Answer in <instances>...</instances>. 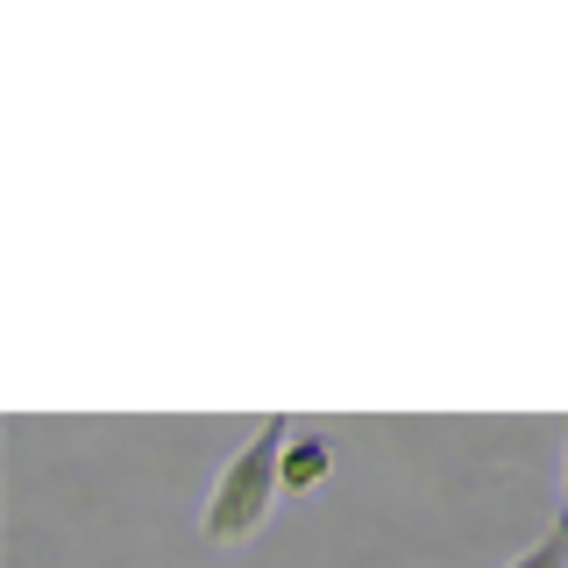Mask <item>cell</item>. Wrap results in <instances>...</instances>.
I'll return each mask as SVG.
<instances>
[{
  "mask_svg": "<svg viewBox=\"0 0 568 568\" xmlns=\"http://www.w3.org/2000/svg\"><path fill=\"white\" fill-rule=\"evenodd\" d=\"M327 476H334V448L320 434H292V440H284V497L327 490Z\"/></svg>",
  "mask_w": 568,
  "mask_h": 568,
  "instance_id": "cell-2",
  "label": "cell"
},
{
  "mask_svg": "<svg viewBox=\"0 0 568 568\" xmlns=\"http://www.w3.org/2000/svg\"><path fill=\"white\" fill-rule=\"evenodd\" d=\"M284 440H292L284 419H263L256 434L221 462V476H213V490L200 505L206 547H242V540H256V532L271 526V511L284 497Z\"/></svg>",
  "mask_w": 568,
  "mask_h": 568,
  "instance_id": "cell-1",
  "label": "cell"
},
{
  "mask_svg": "<svg viewBox=\"0 0 568 568\" xmlns=\"http://www.w3.org/2000/svg\"><path fill=\"white\" fill-rule=\"evenodd\" d=\"M505 568H568V519H561V526H547L540 540H532L526 555H511Z\"/></svg>",
  "mask_w": 568,
  "mask_h": 568,
  "instance_id": "cell-3",
  "label": "cell"
},
{
  "mask_svg": "<svg viewBox=\"0 0 568 568\" xmlns=\"http://www.w3.org/2000/svg\"><path fill=\"white\" fill-rule=\"evenodd\" d=\"M561 497H568V440H561Z\"/></svg>",
  "mask_w": 568,
  "mask_h": 568,
  "instance_id": "cell-4",
  "label": "cell"
}]
</instances>
